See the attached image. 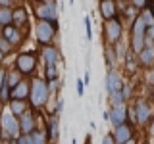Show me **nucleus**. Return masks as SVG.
<instances>
[{"mask_svg":"<svg viewBox=\"0 0 154 144\" xmlns=\"http://www.w3.org/2000/svg\"><path fill=\"white\" fill-rule=\"evenodd\" d=\"M62 112H64V98H62V96H58V100H56V104H54V110H52V113L60 115Z\"/></svg>","mask_w":154,"mask_h":144,"instance_id":"nucleus-38","label":"nucleus"},{"mask_svg":"<svg viewBox=\"0 0 154 144\" xmlns=\"http://www.w3.org/2000/svg\"><path fill=\"white\" fill-rule=\"evenodd\" d=\"M12 0H0V8H10Z\"/></svg>","mask_w":154,"mask_h":144,"instance_id":"nucleus-46","label":"nucleus"},{"mask_svg":"<svg viewBox=\"0 0 154 144\" xmlns=\"http://www.w3.org/2000/svg\"><path fill=\"white\" fill-rule=\"evenodd\" d=\"M46 86L50 90V94H56L60 90V79H54V81H46Z\"/></svg>","mask_w":154,"mask_h":144,"instance_id":"nucleus-36","label":"nucleus"},{"mask_svg":"<svg viewBox=\"0 0 154 144\" xmlns=\"http://www.w3.org/2000/svg\"><path fill=\"white\" fill-rule=\"evenodd\" d=\"M46 138L48 140H56L58 134H60V117L56 113H52L50 117L46 119Z\"/></svg>","mask_w":154,"mask_h":144,"instance_id":"nucleus-18","label":"nucleus"},{"mask_svg":"<svg viewBox=\"0 0 154 144\" xmlns=\"http://www.w3.org/2000/svg\"><path fill=\"white\" fill-rule=\"evenodd\" d=\"M129 4H131L137 12H143L144 8H148V0H129Z\"/></svg>","mask_w":154,"mask_h":144,"instance_id":"nucleus-35","label":"nucleus"},{"mask_svg":"<svg viewBox=\"0 0 154 144\" xmlns=\"http://www.w3.org/2000/svg\"><path fill=\"white\" fill-rule=\"evenodd\" d=\"M27 19H29V16H27V10L23 8V6H19V8H16V10H12V23L16 27H25L27 25Z\"/></svg>","mask_w":154,"mask_h":144,"instance_id":"nucleus-20","label":"nucleus"},{"mask_svg":"<svg viewBox=\"0 0 154 144\" xmlns=\"http://www.w3.org/2000/svg\"><path fill=\"white\" fill-rule=\"evenodd\" d=\"M98 16L102 21H108V19L119 17V4L118 0H98Z\"/></svg>","mask_w":154,"mask_h":144,"instance_id":"nucleus-10","label":"nucleus"},{"mask_svg":"<svg viewBox=\"0 0 154 144\" xmlns=\"http://www.w3.org/2000/svg\"><path fill=\"white\" fill-rule=\"evenodd\" d=\"M123 69H125V73H129V75H135L141 67H139V62H137V52L133 50V48H129L127 46V50H125V54H123Z\"/></svg>","mask_w":154,"mask_h":144,"instance_id":"nucleus-16","label":"nucleus"},{"mask_svg":"<svg viewBox=\"0 0 154 144\" xmlns=\"http://www.w3.org/2000/svg\"><path fill=\"white\" fill-rule=\"evenodd\" d=\"M37 54H33V52H21V54H17L16 62H14V65H16V69L21 73L23 77H29L33 75L37 71Z\"/></svg>","mask_w":154,"mask_h":144,"instance_id":"nucleus-7","label":"nucleus"},{"mask_svg":"<svg viewBox=\"0 0 154 144\" xmlns=\"http://www.w3.org/2000/svg\"><path fill=\"white\" fill-rule=\"evenodd\" d=\"M146 42H152L154 44V25L146 27Z\"/></svg>","mask_w":154,"mask_h":144,"instance_id":"nucleus-40","label":"nucleus"},{"mask_svg":"<svg viewBox=\"0 0 154 144\" xmlns=\"http://www.w3.org/2000/svg\"><path fill=\"white\" fill-rule=\"evenodd\" d=\"M108 102H110V106L127 104V102H125V98H123V92H122V90H118V92H112V94H108Z\"/></svg>","mask_w":154,"mask_h":144,"instance_id":"nucleus-29","label":"nucleus"},{"mask_svg":"<svg viewBox=\"0 0 154 144\" xmlns=\"http://www.w3.org/2000/svg\"><path fill=\"white\" fill-rule=\"evenodd\" d=\"M0 144H6V142H2V140H0Z\"/></svg>","mask_w":154,"mask_h":144,"instance_id":"nucleus-54","label":"nucleus"},{"mask_svg":"<svg viewBox=\"0 0 154 144\" xmlns=\"http://www.w3.org/2000/svg\"><path fill=\"white\" fill-rule=\"evenodd\" d=\"M81 79H83L85 86H89V83H91V71H89V67H87V69H85V75L81 77Z\"/></svg>","mask_w":154,"mask_h":144,"instance_id":"nucleus-45","label":"nucleus"},{"mask_svg":"<svg viewBox=\"0 0 154 144\" xmlns=\"http://www.w3.org/2000/svg\"><path fill=\"white\" fill-rule=\"evenodd\" d=\"M123 73L118 69V67H112V69H108V73H106V79H104V88H106V94H112V92H118V90H122L123 86Z\"/></svg>","mask_w":154,"mask_h":144,"instance_id":"nucleus-8","label":"nucleus"},{"mask_svg":"<svg viewBox=\"0 0 154 144\" xmlns=\"http://www.w3.org/2000/svg\"><path fill=\"white\" fill-rule=\"evenodd\" d=\"M83 23H85V37H87V40H93V19H91V16H85Z\"/></svg>","mask_w":154,"mask_h":144,"instance_id":"nucleus-32","label":"nucleus"},{"mask_svg":"<svg viewBox=\"0 0 154 144\" xmlns=\"http://www.w3.org/2000/svg\"><path fill=\"white\" fill-rule=\"evenodd\" d=\"M67 4H69V6H73V4H75V0H67Z\"/></svg>","mask_w":154,"mask_h":144,"instance_id":"nucleus-51","label":"nucleus"},{"mask_svg":"<svg viewBox=\"0 0 154 144\" xmlns=\"http://www.w3.org/2000/svg\"><path fill=\"white\" fill-rule=\"evenodd\" d=\"M127 2H129V0H127Z\"/></svg>","mask_w":154,"mask_h":144,"instance_id":"nucleus-55","label":"nucleus"},{"mask_svg":"<svg viewBox=\"0 0 154 144\" xmlns=\"http://www.w3.org/2000/svg\"><path fill=\"white\" fill-rule=\"evenodd\" d=\"M37 2H46V0H37Z\"/></svg>","mask_w":154,"mask_h":144,"instance_id":"nucleus-53","label":"nucleus"},{"mask_svg":"<svg viewBox=\"0 0 154 144\" xmlns=\"http://www.w3.org/2000/svg\"><path fill=\"white\" fill-rule=\"evenodd\" d=\"M58 35V29L48 21H42V19H37V25H35V37H37V42L41 46H46V44H52L54 38Z\"/></svg>","mask_w":154,"mask_h":144,"instance_id":"nucleus-6","label":"nucleus"},{"mask_svg":"<svg viewBox=\"0 0 154 144\" xmlns=\"http://www.w3.org/2000/svg\"><path fill=\"white\" fill-rule=\"evenodd\" d=\"M123 144H139V142H137V136H131L127 142H123Z\"/></svg>","mask_w":154,"mask_h":144,"instance_id":"nucleus-47","label":"nucleus"},{"mask_svg":"<svg viewBox=\"0 0 154 144\" xmlns=\"http://www.w3.org/2000/svg\"><path fill=\"white\" fill-rule=\"evenodd\" d=\"M21 79H23V75L19 73L17 69L16 71H6V85L10 86V88H14V86H16Z\"/></svg>","mask_w":154,"mask_h":144,"instance_id":"nucleus-26","label":"nucleus"},{"mask_svg":"<svg viewBox=\"0 0 154 144\" xmlns=\"http://www.w3.org/2000/svg\"><path fill=\"white\" fill-rule=\"evenodd\" d=\"M135 112H137V127H146L148 121H150L152 117V104L148 98H144V96H135L131 100Z\"/></svg>","mask_w":154,"mask_h":144,"instance_id":"nucleus-5","label":"nucleus"},{"mask_svg":"<svg viewBox=\"0 0 154 144\" xmlns=\"http://www.w3.org/2000/svg\"><path fill=\"white\" fill-rule=\"evenodd\" d=\"M8 108H10V112L16 115V117H19V115L25 112L29 106H27V100H14V98H12V100L8 102Z\"/></svg>","mask_w":154,"mask_h":144,"instance_id":"nucleus-21","label":"nucleus"},{"mask_svg":"<svg viewBox=\"0 0 154 144\" xmlns=\"http://www.w3.org/2000/svg\"><path fill=\"white\" fill-rule=\"evenodd\" d=\"M139 16H141V19L144 21V25H146V27H152L154 25V14H152L150 8H144L143 12H139Z\"/></svg>","mask_w":154,"mask_h":144,"instance_id":"nucleus-27","label":"nucleus"},{"mask_svg":"<svg viewBox=\"0 0 154 144\" xmlns=\"http://www.w3.org/2000/svg\"><path fill=\"white\" fill-rule=\"evenodd\" d=\"M45 81H54V79H60V67L58 64H45Z\"/></svg>","mask_w":154,"mask_h":144,"instance_id":"nucleus-23","label":"nucleus"},{"mask_svg":"<svg viewBox=\"0 0 154 144\" xmlns=\"http://www.w3.org/2000/svg\"><path fill=\"white\" fill-rule=\"evenodd\" d=\"M122 92H123V98H125V102H131V100L135 98V86L131 81H123V86H122Z\"/></svg>","mask_w":154,"mask_h":144,"instance_id":"nucleus-25","label":"nucleus"},{"mask_svg":"<svg viewBox=\"0 0 154 144\" xmlns=\"http://www.w3.org/2000/svg\"><path fill=\"white\" fill-rule=\"evenodd\" d=\"M10 100H12V88L4 83L2 90H0V102H10Z\"/></svg>","mask_w":154,"mask_h":144,"instance_id":"nucleus-33","label":"nucleus"},{"mask_svg":"<svg viewBox=\"0 0 154 144\" xmlns=\"http://www.w3.org/2000/svg\"><path fill=\"white\" fill-rule=\"evenodd\" d=\"M123 31H125V27H123L122 17H114V19H108V21H102V37H104L106 46H112V44L122 40Z\"/></svg>","mask_w":154,"mask_h":144,"instance_id":"nucleus-3","label":"nucleus"},{"mask_svg":"<svg viewBox=\"0 0 154 144\" xmlns=\"http://www.w3.org/2000/svg\"><path fill=\"white\" fill-rule=\"evenodd\" d=\"M0 35L6 38V40H8L12 46H19V44L23 42V33H21V29L16 27L14 23H10V25H4Z\"/></svg>","mask_w":154,"mask_h":144,"instance_id":"nucleus-15","label":"nucleus"},{"mask_svg":"<svg viewBox=\"0 0 154 144\" xmlns=\"http://www.w3.org/2000/svg\"><path fill=\"white\" fill-rule=\"evenodd\" d=\"M118 54H116V50L112 46H106L104 48V62H106V67H108V69H112V67H116L118 65Z\"/></svg>","mask_w":154,"mask_h":144,"instance_id":"nucleus-22","label":"nucleus"},{"mask_svg":"<svg viewBox=\"0 0 154 144\" xmlns=\"http://www.w3.org/2000/svg\"><path fill=\"white\" fill-rule=\"evenodd\" d=\"M4 83H6V69H4V67H0V90H2Z\"/></svg>","mask_w":154,"mask_h":144,"instance_id":"nucleus-44","label":"nucleus"},{"mask_svg":"<svg viewBox=\"0 0 154 144\" xmlns=\"http://www.w3.org/2000/svg\"><path fill=\"white\" fill-rule=\"evenodd\" d=\"M50 90L46 86V81L42 77H33L31 79V90H29V104L33 110H42L46 108L50 100Z\"/></svg>","mask_w":154,"mask_h":144,"instance_id":"nucleus-1","label":"nucleus"},{"mask_svg":"<svg viewBox=\"0 0 154 144\" xmlns=\"http://www.w3.org/2000/svg\"><path fill=\"white\" fill-rule=\"evenodd\" d=\"M16 142L17 144H29V136H27V134H17V136H16Z\"/></svg>","mask_w":154,"mask_h":144,"instance_id":"nucleus-42","label":"nucleus"},{"mask_svg":"<svg viewBox=\"0 0 154 144\" xmlns=\"http://www.w3.org/2000/svg\"><path fill=\"white\" fill-rule=\"evenodd\" d=\"M127 44L135 52H141L144 44H146V25L141 19V16H137L133 21H129V42Z\"/></svg>","mask_w":154,"mask_h":144,"instance_id":"nucleus-2","label":"nucleus"},{"mask_svg":"<svg viewBox=\"0 0 154 144\" xmlns=\"http://www.w3.org/2000/svg\"><path fill=\"white\" fill-rule=\"evenodd\" d=\"M127 46H129V44H125V42H123V38H122L119 42H116V44H112V48L116 50V54H118V58H123L125 50H127Z\"/></svg>","mask_w":154,"mask_h":144,"instance_id":"nucleus-34","label":"nucleus"},{"mask_svg":"<svg viewBox=\"0 0 154 144\" xmlns=\"http://www.w3.org/2000/svg\"><path fill=\"white\" fill-rule=\"evenodd\" d=\"M148 8H150L152 14H154V0H148Z\"/></svg>","mask_w":154,"mask_h":144,"instance_id":"nucleus-49","label":"nucleus"},{"mask_svg":"<svg viewBox=\"0 0 154 144\" xmlns=\"http://www.w3.org/2000/svg\"><path fill=\"white\" fill-rule=\"evenodd\" d=\"M102 117L106 119V121H110V113H108V110H104V112H102Z\"/></svg>","mask_w":154,"mask_h":144,"instance_id":"nucleus-48","label":"nucleus"},{"mask_svg":"<svg viewBox=\"0 0 154 144\" xmlns=\"http://www.w3.org/2000/svg\"><path fill=\"white\" fill-rule=\"evenodd\" d=\"M75 88H77V96H85V83H83V79H77Z\"/></svg>","mask_w":154,"mask_h":144,"instance_id":"nucleus-39","label":"nucleus"},{"mask_svg":"<svg viewBox=\"0 0 154 144\" xmlns=\"http://www.w3.org/2000/svg\"><path fill=\"white\" fill-rule=\"evenodd\" d=\"M12 48H14V46L10 44V42H8L2 35H0V50H2L4 54H10V52H12Z\"/></svg>","mask_w":154,"mask_h":144,"instance_id":"nucleus-37","label":"nucleus"},{"mask_svg":"<svg viewBox=\"0 0 154 144\" xmlns=\"http://www.w3.org/2000/svg\"><path fill=\"white\" fill-rule=\"evenodd\" d=\"M29 136V144H46V133L41 131V129H35L31 134H27Z\"/></svg>","mask_w":154,"mask_h":144,"instance_id":"nucleus-24","label":"nucleus"},{"mask_svg":"<svg viewBox=\"0 0 154 144\" xmlns=\"http://www.w3.org/2000/svg\"><path fill=\"white\" fill-rule=\"evenodd\" d=\"M0 127H2V131L6 133L8 138H16L19 134V123H17V117L14 115L12 112H2L0 115Z\"/></svg>","mask_w":154,"mask_h":144,"instance_id":"nucleus-9","label":"nucleus"},{"mask_svg":"<svg viewBox=\"0 0 154 144\" xmlns=\"http://www.w3.org/2000/svg\"><path fill=\"white\" fill-rule=\"evenodd\" d=\"M17 123H19V133L21 134H31L37 127V119H35V113L31 110H25L21 115L17 117Z\"/></svg>","mask_w":154,"mask_h":144,"instance_id":"nucleus-12","label":"nucleus"},{"mask_svg":"<svg viewBox=\"0 0 154 144\" xmlns=\"http://www.w3.org/2000/svg\"><path fill=\"white\" fill-rule=\"evenodd\" d=\"M58 0H46V2H38L35 6V17L42 19V21L52 23L58 31H60V21H58Z\"/></svg>","mask_w":154,"mask_h":144,"instance_id":"nucleus-4","label":"nucleus"},{"mask_svg":"<svg viewBox=\"0 0 154 144\" xmlns=\"http://www.w3.org/2000/svg\"><path fill=\"white\" fill-rule=\"evenodd\" d=\"M137 62H139V67L143 71L154 65V44L152 42H146L143 50L137 52Z\"/></svg>","mask_w":154,"mask_h":144,"instance_id":"nucleus-14","label":"nucleus"},{"mask_svg":"<svg viewBox=\"0 0 154 144\" xmlns=\"http://www.w3.org/2000/svg\"><path fill=\"white\" fill-rule=\"evenodd\" d=\"M4 56H6V54H4V52L0 50V64H2V62H4Z\"/></svg>","mask_w":154,"mask_h":144,"instance_id":"nucleus-50","label":"nucleus"},{"mask_svg":"<svg viewBox=\"0 0 154 144\" xmlns=\"http://www.w3.org/2000/svg\"><path fill=\"white\" fill-rule=\"evenodd\" d=\"M119 16L127 17L129 21H133V19L139 16V12H137V10H135V8H133V6H131V4H129V2H127V6L123 8V12H119Z\"/></svg>","mask_w":154,"mask_h":144,"instance_id":"nucleus-31","label":"nucleus"},{"mask_svg":"<svg viewBox=\"0 0 154 144\" xmlns=\"http://www.w3.org/2000/svg\"><path fill=\"white\" fill-rule=\"evenodd\" d=\"M110 113V125L112 127H118V125L127 123V104H118V106H110L108 108Z\"/></svg>","mask_w":154,"mask_h":144,"instance_id":"nucleus-11","label":"nucleus"},{"mask_svg":"<svg viewBox=\"0 0 154 144\" xmlns=\"http://www.w3.org/2000/svg\"><path fill=\"white\" fill-rule=\"evenodd\" d=\"M112 136H114V142L116 144H123V142H127L131 136H135V127H133L131 123L118 125V127L112 129Z\"/></svg>","mask_w":154,"mask_h":144,"instance_id":"nucleus-13","label":"nucleus"},{"mask_svg":"<svg viewBox=\"0 0 154 144\" xmlns=\"http://www.w3.org/2000/svg\"><path fill=\"white\" fill-rule=\"evenodd\" d=\"M152 67H154V65H152Z\"/></svg>","mask_w":154,"mask_h":144,"instance_id":"nucleus-56","label":"nucleus"},{"mask_svg":"<svg viewBox=\"0 0 154 144\" xmlns=\"http://www.w3.org/2000/svg\"><path fill=\"white\" fill-rule=\"evenodd\" d=\"M12 23V8H0V27Z\"/></svg>","mask_w":154,"mask_h":144,"instance_id":"nucleus-28","label":"nucleus"},{"mask_svg":"<svg viewBox=\"0 0 154 144\" xmlns=\"http://www.w3.org/2000/svg\"><path fill=\"white\" fill-rule=\"evenodd\" d=\"M146 133H148V134H150V136L154 138V113H152L150 121H148V125H146Z\"/></svg>","mask_w":154,"mask_h":144,"instance_id":"nucleus-41","label":"nucleus"},{"mask_svg":"<svg viewBox=\"0 0 154 144\" xmlns=\"http://www.w3.org/2000/svg\"><path fill=\"white\" fill-rule=\"evenodd\" d=\"M102 144H116L112 133H108V134H104V136H102Z\"/></svg>","mask_w":154,"mask_h":144,"instance_id":"nucleus-43","label":"nucleus"},{"mask_svg":"<svg viewBox=\"0 0 154 144\" xmlns=\"http://www.w3.org/2000/svg\"><path fill=\"white\" fill-rule=\"evenodd\" d=\"M41 58H42V62H45V64H60V60H62L60 48H58L54 42H52V44L42 46V50H41Z\"/></svg>","mask_w":154,"mask_h":144,"instance_id":"nucleus-17","label":"nucleus"},{"mask_svg":"<svg viewBox=\"0 0 154 144\" xmlns=\"http://www.w3.org/2000/svg\"><path fill=\"white\" fill-rule=\"evenodd\" d=\"M29 90H31V83L27 79H21L12 88V98L14 100H29Z\"/></svg>","mask_w":154,"mask_h":144,"instance_id":"nucleus-19","label":"nucleus"},{"mask_svg":"<svg viewBox=\"0 0 154 144\" xmlns=\"http://www.w3.org/2000/svg\"><path fill=\"white\" fill-rule=\"evenodd\" d=\"M143 81L146 86H150V88H154V67H148V69L143 71Z\"/></svg>","mask_w":154,"mask_h":144,"instance_id":"nucleus-30","label":"nucleus"},{"mask_svg":"<svg viewBox=\"0 0 154 144\" xmlns=\"http://www.w3.org/2000/svg\"><path fill=\"white\" fill-rule=\"evenodd\" d=\"M71 144H77V142H75V140H73V138H71Z\"/></svg>","mask_w":154,"mask_h":144,"instance_id":"nucleus-52","label":"nucleus"}]
</instances>
